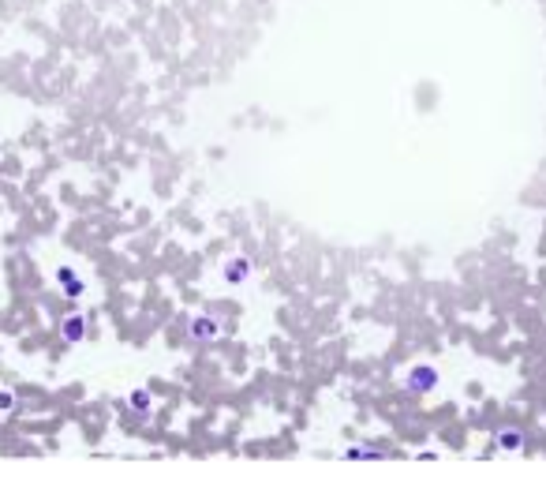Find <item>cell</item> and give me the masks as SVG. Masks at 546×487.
<instances>
[{
    "label": "cell",
    "instance_id": "obj_3",
    "mask_svg": "<svg viewBox=\"0 0 546 487\" xmlns=\"http://www.w3.org/2000/svg\"><path fill=\"white\" fill-rule=\"evenodd\" d=\"M438 382H442V371L434 364H412L408 371H404V393H412V398H423V393H430V390H438Z\"/></svg>",
    "mask_w": 546,
    "mask_h": 487
},
{
    "label": "cell",
    "instance_id": "obj_9",
    "mask_svg": "<svg viewBox=\"0 0 546 487\" xmlns=\"http://www.w3.org/2000/svg\"><path fill=\"white\" fill-rule=\"evenodd\" d=\"M15 409H19V393L12 386H4L0 390V416H15Z\"/></svg>",
    "mask_w": 546,
    "mask_h": 487
},
{
    "label": "cell",
    "instance_id": "obj_1",
    "mask_svg": "<svg viewBox=\"0 0 546 487\" xmlns=\"http://www.w3.org/2000/svg\"><path fill=\"white\" fill-rule=\"evenodd\" d=\"M90 337H94V311H71L60 319V342L68 348L87 345Z\"/></svg>",
    "mask_w": 546,
    "mask_h": 487
},
{
    "label": "cell",
    "instance_id": "obj_8",
    "mask_svg": "<svg viewBox=\"0 0 546 487\" xmlns=\"http://www.w3.org/2000/svg\"><path fill=\"white\" fill-rule=\"evenodd\" d=\"M340 457H348V461H382V457H390V450H374V446H348Z\"/></svg>",
    "mask_w": 546,
    "mask_h": 487
},
{
    "label": "cell",
    "instance_id": "obj_5",
    "mask_svg": "<svg viewBox=\"0 0 546 487\" xmlns=\"http://www.w3.org/2000/svg\"><path fill=\"white\" fill-rule=\"evenodd\" d=\"M221 278H225V285H233V289H244V285L255 278V259L251 255H233V259H225Z\"/></svg>",
    "mask_w": 546,
    "mask_h": 487
},
{
    "label": "cell",
    "instance_id": "obj_4",
    "mask_svg": "<svg viewBox=\"0 0 546 487\" xmlns=\"http://www.w3.org/2000/svg\"><path fill=\"white\" fill-rule=\"evenodd\" d=\"M490 446L502 450V454H520V450H527V431L520 424H502L490 435Z\"/></svg>",
    "mask_w": 546,
    "mask_h": 487
},
{
    "label": "cell",
    "instance_id": "obj_6",
    "mask_svg": "<svg viewBox=\"0 0 546 487\" xmlns=\"http://www.w3.org/2000/svg\"><path fill=\"white\" fill-rule=\"evenodd\" d=\"M53 278H57V285L64 289V300H82L87 296V278H82L75 266H57Z\"/></svg>",
    "mask_w": 546,
    "mask_h": 487
},
{
    "label": "cell",
    "instance_id": "obj_2",
    "mask_svg": "<svg viewBox=\"0 0 546 487\" xmlns=\"http://www.w3.org/2000/svg\"><path fill=\"white\" fill-rule=\"evenodd\" d=\"M183 334H188V342H195V345H214L217 337L225 334V319L214 315V311H202V315L188 319Z\"/></svg>",
    "mask_w": 546,
    "mask_h": 487
},
{
    "label": "cell",
    "instance_id": "obj_7",
    "mask_svg": "<svg viewBox=\"0 0 546 487\" xmlns=\"http://www.w3.org/2000/svg\"><path fill=\"white\" fill-rule=\"evenodd\" d=\"M116 409L120 412H131V416H150V409H154V393L146 390V386H138V390H131V398L127 401H116Z\"/></svg>",
    "mask_w": 546,
    "mask_h": 487
}]
</instances>
